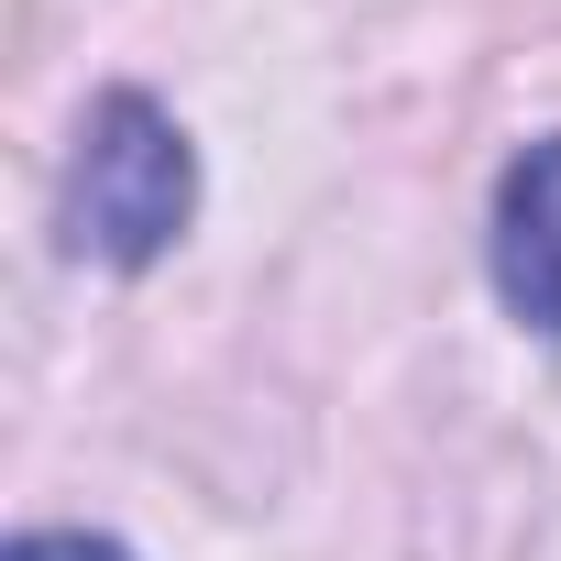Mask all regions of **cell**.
<instances>
[{"instance_id":"obj_1","label":"cell","mask_w":561,"mask_h":561,"mask_svg":"<svg viewBox=\"0 0 561 561\" xmlns=\"http://www.w3.org/2000/svg\"><path fill=\"white\" fill-rule=\"evenodd\" d=\"M198 209V165H187V133L144 100V89H111L78 133V176H67V231L78 253L100 264H154Z\"/></svg>"},{"instance_id":"obj_3","label":"cell","mask_w":561,"mask_h":561,"mask_svg":"<svg viewBox=\"0 0 561 561\" xmlns=\"http://www.w3.org/2000/svg\"><path fill=\"white\" fill-rule=\"evenodd\" d=\"M0 561H122L111 539H78V528H34V539H12Z\"/></svg>"},{"instance_id":"obj_2","label":"cell","mask_w":561,"mask_h":561,"mask_svg":"<svg viewBox=\"0 0 561 561\" xmlns=\"http://www.w3.org/2000/svg\"><path fill=\"white\" fill-rule=\"evenodd\" d=\"M495 287L528 331L561 342V144H528L495 187Z\"/></svg>"}]
</instances>
